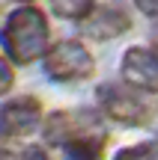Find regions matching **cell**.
Here are the masks:
<instances>
[{"instance_id":"6da1fadb","label":"cell","mask_w":158,"mask_h":160,"mask_svg":"<svg viewBox=\"0 0 158 160\" xmlns=\"http://www.w3.org/2000/svg\"><path fill=\"white\" fill-rule=\"evenodd\" d=\"M0 42H3L9 59L27 65L33 59L45 57L48 53V21L36 6H21L15 9L9 18H6V27L0 33Z\"/></svg>"},{"instance_id":"9c48e42d","label":"cell","mask_w":158,"mask_h":160,"mask_svg":"<svg viewBox=\"0 0 158 160\" xmlns=\"http://www.w3.org/2000/svg\"><path fill=\"white\" fill-rule=\"evenodd\" d=\"M51 9L60 18H69V21H84V18L93 12V0H51Z\"/></svg>"},{"instance_id":"8992f818","label":"cell","mask_w":158,"mask_h":160,"mask_svg":"<svg viewBox=\"0 0 158 160\" xmlns=\"http://www.w3.org/2000/svg\"><path fill=\"white\" fill-rule=\"evenodd\" d=\"M128 27H131V18L119 3H107L95 9L93 15H87V33L93 39H113V36L125 33Z\"/></svg>"},{"instance_id":"4fadbf2b","label":"cell","mask_w":158,"mask_h":160,"mask_svg":"<svg viewBox=\"0 0 158 160\" xmlns=\"http://www.w3.org/2000/svg\"><path fill=\"white\" fill-rule=\"evenodd\" d=\"M0 160H21V154H15L12 148H6V145H0Z\"/></svg>"},{"instance_id":"9a60e30c","label":"cell","mask_w":158,"mask_h":160,"mask_svg":"<svg viewBox=\"0 0 158 160\" xmlns=\"http://www.w3.org/2000/svg\"><path fill=\"white\" fill-rule=\"evenodd\" d=\"M117 160H134V148H125V151H119Z\"/></svg>"},{"instance_id":"e0dca14e","label":"cell","mask_w":158,"mask_h":160,"mask_svg":"<svg viewBox=\"0 0 158 160\" xmlns=\"http://www.w3.org/2000/svg\"><path fill=\"white\" fill-rule=\"evenodd\" d=\"M0 6H3V3H0Z\"/></svg>"},{"instance_id":"52a82bcc","label":"cell","mask_w":158,"mask_h":160,"mask_svg":"<svg viewBox=\"0 0 158 160\" xmlns=\"http://www.w3.org/2000/svg\"><path fill=\"white\" fill-rule=\"evenodd\" d=\"M90 119H93L90 113H57V116H51V122L45 128V139L66 145L69 139L90 133Z\"/></svg>"},{"instance_id":"277c9868","label":"cell","mask_w":158,"mask_h":160,"mask_svg":"<svg viewBox=\"0 0 158 160\" xmlns=\"http://www.w3.org/2000/svg\"><path fill=\"white\" fill-rule=\"evenodd\" d=\"M39 122H42V107L30 95L6 101L0 107V133H6V137H27L39 128Z\"/></svg>"},{"instance_id":"7a4b0ae2","label":"cell","mask_w":158,"mask_h":160,"mask_svg":"<svg viewBox=\"0 0 158 160\" xmlns=\"http://www.w3.org/2000/svg\"><path fill=\"white\" fill-rule=\"evenodd\" d=\"M152 92L140 89V86H125V83H105L99 86V104L111 119L123 122V125H149L158 113L155 98H149Z\"/></svg>"},{"instance_id":"ba28073f","label":"cell","mask_w":158,"mask_h":160,"mask_svg":"<svg viewBox=\"0 0 158 160\" xmlns=\"http://www.w3.org/2000/svg\"><path fill=\"white\" fill-rule=\"evenodd\" d=\"M105 145L99 133H84L66 142V160H101Z\"/></svg>"},{"instance_id":"3957f363","label":"cell","mask_w":158,"mask_h":160,"mask_svg":"<svg viewBox=\"0 0 158 160\" xmlns=\"http://www.w3.org/2000/svg\"><path fill=\"white\" fill-rule=\"evenodd\" d=\"M93 68L95 62L90 57V51L75 39L57 42L45 53V71L51 80H84L93 74Z\"/></svg>"},{"instance_id":"8fae6325","label":"cell","mask_w":158,"mask_h":160,"mask_svg":"<svg viewBox=\"0 0 158 160\" xmlns=\"http://www.w3.org/2000/svg\"><path fill=\"white\" fill-rule=\"evenodd\" d=\"M134 160H158V142H146L134 148Z\"/></svg>"},{"instance_id":"7c38bea8","label":"cell","mask_w":158,"mask_h":160,"mask_svg":"<svg viewBox=\"0 0 158 160\" xmlns=\"http://www.w3.org/2000/svg\"><path fill=\"white\" fill-rule=\"evenodd\" d=\"M134 3H137V9H140V12L158 18V0H134Z\"/></svg>"},{"instance_id":"5bb4252c","label":"cell","mask_w":158,"mask_h":160,"mask_svg":"<svg viewBox=\"0 0 158 160\" xmlns=\"http://www.w3.org/2000/svg\"><path fill=\"white\" fill-rule=\"evenodd\" d=\"M27 160H48V157L42 154L39 148H30V151H27Z\"/></svg>"},{"instance_id":"30bf717a","label":"cell","mask_w":158,"mask_h":160,"mask_svg":"<svg viewBox=\"0 0 158 160\" xmlns=\"http://www.w3.org/2000/svg\"><path fill=\"white\" fill-rule=\"evenodd\" d=\"M12 80H15L12 77V68L6 65V59L0 57V95H6V92L12 89Z\"/></svg>"},{"instance_id":"5b68a950","label":"cell","mask_w":158,"mask_h":160,"mask_svg":"<svg viewBox=\"0 0 158 160\" xmlns=\"http://www.w3.org/2000/svg\"><path fill=\"white\" fill-rule=\"evenodd\" d=\"M125 83L140 86L146 92H158V53L146 48H128L123 57Z\"/></svg>"},{"instance_id":"2e32d148","label":"cell","mask_w":158,"mask_h":160,"mask_svg":"<svg viewBox=\"0 0 158 160\" xmlns=\"http://www.w3.org/2000/svg\"><path fill=\"white\" fill-rule=\"evenodd\" d=\"M152 48H155V51H158V27L152 30Z\"/></svg>"}]
</instances>
